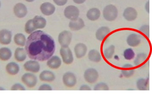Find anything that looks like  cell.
Here are the masks:
<instances>
[{
  "instance_id": "obj_24",
  "label": "cell",
  "mask_w": 152,
  "mask_h": 99,
  "mask_svg": "<svg viewBox=\"0 0 152 99\" xmlns=\"http://www.w3.org/2000/svg\"><path fill=\"white\" fill-rule=\"evenodd\" d=\"M88 58L90 61L97 63L101 61L102 56L101 53L99 51L93 49L89 52L88 53Z\"/></svg>"
},
{
  "instance_id": "obj_12",
  "label": "cell",
  "mask_w": 152,
  "mask_h": 99,
  "mask_svg": "<svg viewBox=\"0 0 152 99\" xmlns=\"http://www.w3.org/2000/svg\"><path fill=\"white\" fill-rule=\"evenodd\" d=\"M74 52L77 58H82L86 55L88 48L86 44L83 43L77 44L74 47Z\"/></svg>"
},
{
  "instance_id": "obj_18",
  "label": "cell",
  "mask_w": 152,
  "mask_h": 99,
  "mask_svg": "<svg viewBox=\"0 0 152 99\" xmlns=\"http://www.w3.org/2000/svg\"><path fill=\"white\" fill-rule=\"evenodd\" d=\"M110 28L106 26H103L97 29L96 33V37L98 41H102L110 33Z\"/></svg>"
},
{
  "instance_id": "obj_38",
  "label": "cell",
  "mask_w": 152,
  "mask_h": 99,
  "mask_svg": "<svg viewBox=\"0 0 152 99\" xmlns=\"http://www.w3.org/2000/svg\"><path fill=\"white\" fill-rule=\"evenodd\" d=\"M79 90L80 91H91V88L88 85L83 84L80 86Z\"/></svg>"
},
{
  "instance_id": "obj_14",
  "label": "cell",
  "mask_w": 152,
  "mask_h": 99,
  "mask_svg": "<svg viewBox=\"0 0 152 99\" xmlns=\"http://www.w3.org/2000/svg\"><path fill=\"white\" fill-rule=\"evenodd\" d=\"M123 16L125 20L128 21H134L137 17L138 13L134 8L129 7L126 8L124 11Z\"/></svg>"
},
{
  "instance_id": "obj_41",
  "label": "cell",
  "mask_w": 152,
  "mask_h": 99,
  "mask_svg": "<svg viewBox=\"0 0 152 99\" xmlns=\"http://www.w3.org/2000/svg\"><path fill=\"white\" fill-rule=\"evenodd\" d=\"M145 10L147 13H149V2L148 1L145 5Z\"/></svg>"
},
{
  "instance_id": "obj_39",
  "label": "cell",
  "mask_w": 152,
  "mask_h": 99,
  "mask_svg": "<svg viewBox=\"0 0 152 99\" xmlns=\"http://www.w3.org/2000/svg\"><path fill=\"white\" fill-rule=\"evenodd\" d=\"M134 66L133 65H132L131 64H129V63H127V64H124V65H123L122 67L124 69H129V68H133Z\"/></svg>"
},
{
  "instance_id": "obj_6",
  "label": "cell",
  "mask_w": 152,
  "mask_h": 99,
  "mask_svg": "<svg viewBox=\"0 0 152 99\" xmlns=\"http://www.w3.org/2000/svg\"><path fill=\"white\" fill-rule=\"evenodd\" d=\"M83 77L86 82L89 83H94L97 81L99 78V74L96 69L93 68H90L84 71Z\"/></svg>"
},
{
  "instance_id": "obj_2",
  "label": "cell",
  "mask_w": 152,
  "mask_h": 99,
  "mask_svg": "<svg viewBox=\"0 0 152 99\" xmlns=\"http://www.w3.org/2000/svg\"><path fill=\"white\" fill-rule=\"evenodd\" d=\"M103 15L106 20L112 22L115 20L118 16V9L114 5L112 4L107 5L103 10Z\"/></svg>"
},
{
  "instance_id": "obj_4",
  "label": "cell",
  "mask_w": 152,
  "mask_h": 99,
  "mask_svg": "<svg viewBox=\"0 0 152 99\" xmlns=\"http://www.w3.org/2000/svg\"><path fill=\"white\" fill-rule=\"evenodd\" d=\"M62 61L66 65L72 64L74 60L73 54L71 49L68 47H61L60 50Z\"/></svg>"
},
{
  "instance_id": "obj_13",
  "label": "cell",
  "mask_w": 152,
  "mask_h": 99,
  "mask_svg": "<svg viewBox=\"0 0 152 99\" xmlns=\"http://www.w3.org/2000/svg\"><path fill=\"white\" fill-rule=\"evenodd\" d=\"M41 11L45 16H50L56 11V7L50 2H46L42 3L40 7Z\"/></svg>"
},
{
  "instance_id": "obj_28",
  "label": "cell",
  "mask_w": 152,
  "mask_h": 99,
  "mask_svg": "<svg viewBox=\"0 0 152 99\" xmlns=\"http://www.w3.org/2000/svg\"><path fill=\"white\" fill-rule=\"evenodd\" d=\"M115 52V47L114 45H111L106 48L103 51V54L105 58L109 60L113 58Z\"/></svg>"
},
{
  "instance_id": "obj_27",
  "label": "cell",
  "mask_w": 152,
  "mask_h": 99,
  "mask_svg": "<svg viewBox=\"0 0 152 99\" xmlns=\"http://www.w3.org/2000/svg\"><path fill=\"white\" fill-rule=\"evenodd\" d=\"M148 86V79H145V78H139L137 80L136 83L137 88L140 91H145L147 90Z\"/></svg>"
},
{
  "instance_id": "obj_23",
  "label": "cell",
  "mask_w": 152,
  "mask_h": 99,
  "mask_svg": "<svg viewBox=\"0 0 152 99\" xmlns=\"http://www.w3.org/2000/svg\"><path fill=\"white\" fill-rule=\"evenodd\" d=\"M27 55L25 49L19 47L16 49L14 53L15 59L18 62L25 61L27 58Z\"/></svg>"
},
{
  "instance_id": "obj_32",
  "label": "cell",
  "mask_w": 152,
  "mask_h": 99,
  "mask_svg": "<svg viewBox=\"0 0 152 99\" xmlns=\"http://www.w3.org/2000/svg\"><path fill=\"white\" fill-rule=\"evenodd\" d=\"M93 90L95 91H108L109 88L106 83L100 82L98 83L94 86Z\"/></svg>"
},
{
  "instance_id": "obj_35",
  "label": "cell",
  "mask_w": 152,
  "mask_h": 99,
  "mask_svg": "<svg viewBox=\"0 0 152 99\" xmlns=\"http://www.w3.org/2000/svg\"><path fill=\"white\" fill-rule=\"evenodd\" d=\"M11 90L12 91H25L26 88L23 85L19 83H17L12 86L11 87Z\"/></svg>"
},
{
  "instance_id": "obj_10",
  "label": "cell",
  "mask_w": 152,
  "mask_h": 99,
  "mask_svg": "<svg viewBox=\"0 0 152 99\" xmlns=\"http://www.w3.org/2000/svg\"><path fill=\"white\" fill-rule=\"evenodd\" d=\"M27 8L26 5L22 3L16 4L14 7V13L15 16L19 18H24L27 15Z\"/></svg>"
},
{
  "instance_id": "obj_37",
  "label": "cell",
  "mask_w": 152,
  "mask_h": 99,
  "mask_svg": "<svg viewBox=\"0 0 152 99\" xmlns=\"http://www.w3.org/2000/svg\"><path fill=\"white\" fill-rule=\"evenodd\" d=\"M54 3L58 6H64L67 3L68 0H53Z\"/></svg>"
},
{
  "instance_id": "obj_29",
  "label": "cell",
  "mask_w": 152,
  "mask_h": 99,
  "mask_svg": "<svg viewBox=\"0 0 152 99\" xmlns=\"http://www.w3.org/2000/svg\"><path fill=\"white\" fill-rule=\"evenodd\" d=\"M148 58V55L144 52L138 53L136 56L134 61V64L135 66H139L143 64Z\"/></svg>"
},
{
  "instance_id": "obj_7",
  "label": "cell",
  "mask_w": 152,
  "mask_h": 99,
  "mask_svg": "<svg viewBox=\"0 0 152 99\" xmlns=\"http://www.w3.org/2000/svg\"><path fill=\"white\" fill-rule=\"evenodd\" d=\"M80 14V10L78 7L73 5L67 6L64 10L65 17L70 20L77 19L79 18Z\"/></svg>"
},
{
  "instance_id": "obj_42",
  "label": "cell",
  "mask_w": 152,
  "mask_h": 99,
  "mask_svg": "<svg viewBox=\"0 0 152 99\" xmlns=\"http://www.w3.org/2000/svg\"><path fill=\"white\" fill-rule=\"evenodd\" d=\"M26 1H27L28 2H33L35 0H25Z\"/></svg>"
},
{
  "instance_id": "obj_15",
  "label": "cell",
  "mask_w": 152,
  "mask_h": 99,
  "mask_svg": "<svg viewBox=\"0 0 152 99\" xmlns=\"http://www.w3.org/2000/svg\"><path fill=\"white\" fill-rule=\"evenodd\" d=\"M62 59L58 56H52L48 60L47 65L51 69H58L62 65Z\"/></svg>"
},
{
  "instance_id": "obj_22",
  "label": "cell",
  "mask_w": 152,
  "mask_h": 99,
  "mask_svg": "<svg viewBox=\"0 0 152 99\" xmlns=\"http://www.w3.org/2000/svg\"><path fill=\"white\" fill-rule=\"evenodd\" d=\"M6 69L8 74L11 75H15L19 73L20 68L16 62H10L7 64Z\"/></svg>"
},
{
  "instance_id": "obj_33",
  "label": "cell",
  "mask_w": 152,
  "mask_h": 99,
  "mask_svg": "<svg viewBox=\"0 0 152 99\" xmlns=\"http://www.w3.org/2000/svg\"><path fill=\"white\" fill-rule=\"evenodd\" d=\"M135 73L134 69H123L121 70V74L125 78H129L132 76Z\"/></svg>"
},
{
  "instance_id": "obj_36",
  "label": "cell",
  "mask_w": 152,
  "mask_h": 99,
  "mask_svg": "<svg viewBox=\"0 0 152 99\" xmlns=\"http://www.w3.org/2000/svg\"><path fill=\"white\" fill-rule=\"evenodd\" d=\"M52 89H53L51 86L50 85L48 84L45 83L41 85L39 87L38 90L39 91H51Z\"/></svg>"
},
{
  "instance_id": "obj_3",
  "label": "cell",
  "mask_w": 152,
  "mask_h": 99,
  "mask_svg": "<svg viewBox=\"0 0 152 99\" xmlns=\"http://www.w3.org/2000/svg\"><path fill=\"white\" fill-rule=\"evenodd\" d=\"M72 39V34L70 31L64 30L58 35V41L61 47H68Z\"/></svg>"
},
{
  "instance_id": "obj_17",
  "label": "cell",
  "mask_w": 152,
  "mask_h": 99,
  "mask_svg": "<svg viewBox=\"0 0 152 99\" xmlns=\"http://www.w3.org/2000/svg\"><path fill=\"white\" fill-rule=\"evenodd\" d=\"M127 44L131 47H136L141 43L140 36L136 33H132L128 35L126 40Z\"/></svg>"
},
{
  "instance_id": "obj_30",
  "label": "cell",
  "mask_w": 152,
  "mask_h": 99,
  "mask_svg": "<svg viewBox=\"0 0 152 99\" xmlns=\"http://www.w3.org/2000/svg\"><path fill=\"white\" fill-rule=\"evenodd\" d=\"M36 30V29L34 26L32 19L28 20L26 23L25 26V31L26 33L28 34H31Z\"/></svg>"
},
{
  "instance_id": "obj_5",
  "label": "cell",
  "mask_w": 152,
  "mask_h": 99,
  "mask_svg": "<svg viewBox=\"0 0 152 99\" xmlns=\"http://www.w3.org/2000/svg\"><path fill=\"white\" fill-rule=\"evenodd\" d=\"M22 82L29 88L34 87L38 83L37 76L32 73H26L21 78Z\"/></svg>"
},
{
  "instance_id": "obj_44",
  "label": "cell",
  "mask_w": 152,
  "mask_h": 99,
  "mask_svg": "<svg viewBox=\"0 0 152 99\" xmlns=\"http://www.w3.org/2000/svg\"><path fill=\"white\" fill-rule=\"evenodd\" d=\"M1 7V2L0 1V8Z\"/></svg>"
},
{
  "instance_id": "obj_21",
  "label": "cell",
  "mask_w": 152,
  "mask_h": 99,
  "mask_svg": "<svg viewBox=\"0 0 152 99\" xmlns=\"http://www.w3.org/2000/svg\"><path fill=\"white\" fill-rule=\"evenodd\" d=\"M32 19L34 26L36 30L43 29L47 25V20L41 16H35Z\"/></svg>"
},
{
  "instance_id": "obj_43",
  "label": "cell",
  "mask_w": 152,
  "mask_h": 99,
  "mask_svg": "<svg viewBox=\"0 0 152 99\" xmlns=\"http://www.w3.org/2000/svg\"><path fill=\"white\" fill-rule=\"evenodd\" d=\"M3 90H5V88L2 86H0V91H3Z\"/></svg>"
},
{
  "instance_id": "obj_40",
  "label": "cell",
  "mask_w": 152,
  "mask_h": 99,
  "mask_svg": "<svg viewBox=\"0 0 152 99\" xmlns=\"http://www.w3.org/2000/svg\"><path fill=\"white\" fill-rule=\"evenodd\" d=\"M86 0H73L74 3L77 4H82L85 2Z\"/></svg>"
},
{
  "instance_id": "obj_25",
  "label": "cell",
  "mask_w": 152,
  "mask_h": 99,
  "mask_svg": "<svg viewBox=\"0 0 152 99\" xmlns=\"http://www.w3.org/2000/svg\"><path fill=\"white\" fill-rule=\"evenodd\" d=\"M12 52L7 47L0 48V60L2 61H7L11 58Z\"/></svg>"
},
{
  "instance_id": "obj_26",
  "label": "cell",
  "mask_w": 152,
  "mask_h": 99,
  "mask_svg": "<svg viewBox=\"0 0 152 99\" xmlns=\"http://www.w3.org/2000/svg\"><path fill=\"white\" fill-rule=\"evenodd\" d=\"M14 41L15 44L21 47L25 46L26 43V38L23 34L18 33L14 36Z\"/></svg>"
},
{
  "instance_id": "obj_8",
  "label": "cell",
  "mask_w": 152,
  "mask_h": 99,
  "mask_svg": "<svg viewBox=\"0 0 152 99\" xmlns=\"http://www.w3.org/2000/svg\"><path fill=\"white\" fill-rule=\"evenodd\" d=\"M63 82L66 87L72 88L75 86L77 83V78L73 72L68 71L64 74L63 76Z\"/></svg>"
},
{
  "instance_id": "obj_19",
  "label": "cell",
  "mask_w": 152,
  "mask_h": 99,
  "mask_svg": "<svg viewBox=\"0 0 152 99\" xmlns=\"http://www.w3.org/2000/svg\"><path fill=\"white\" fill-rule=\"evenodd\" d=\"M39 79L43 82H51L56 79L55 74L50 70H43L40 74Z\"/></svg>"
},
{
  "instance_id": "obj_34",
  "label": "cell",
  "mask_w": 152,
  "mask_h": 99,
  "mask_svg": "<svg viewBox=\"0 0 152 99\" xmlns=\"http://www.w3.org/2000/svg\"><path fill=\"white\" fill-rule=\"evenodd\" d=\"M140 31L142 33L149 37V27L148 25H144L142 26L139 29Z\"/></svg>"
},
{
  "instance_id": "obj_31",
  "label": "cell",
  "mask_w": 152,
  "mask_h": 99,
  "mask_svg": "<svg viewBox=\"0 0 152 99\" xmlns=\"http://www.w3.org/2000/svg\"><path fill=\"white\" fill-rule=\"evenodd\" d=\"M124 57L127 60H132L134 58L135 53L132 48L126 49L124 52Z\"/></svg>"
},
{
  "instance_id": "obj_9",
  "label": "cell",
  "mask_w": 152,
  "mask_h": 99,
  "mask_svg": "<svg viewBox=\"0 0 152 99\" xmlns=\"http://www.w3.org/2000/svg\"><path fill=\"white\" fill-rule=\"evenodd\" d=\"M23 66L26 71L31 73H38L40 70L39 63L37 61L34 60L27 61L24 64Z\"/></svg>"
},
{
  "instance_id": "obj_16",
  "label": "cell",
  "mask_w": 152,
  "mask_h": 99,
  "mask_svg": "<svg viewBox=\"0 0 152 99\" xmlns=\"http://www.w3.org/2000/svg\"><path fill=\"white\" fill-rule=\"evenodd\" d=\"M68 26L70 29L72 31H79L85 27V23L82 18H78L75 20H71Z\"/></svg>"
},
{
  "instance_id": "obj_1",
  "label": "cell",
  "mask_w": 152,
  "mask_h": 99,
  "mask_svg": "<svg viewBox=\"0 0 152 99\" xmlns=\"http://www.w3.org/2000/svg\"><path fill=\"white\" fill-rule=\"evenodd\" d=\"M56 49L55 41L50 35L41 30H37L26 39L25 49L30 59L43 61L53 56Z\"/></svg>"
},
{
  "instance_id": "obj_11",
  "label": "cell",
  "mask_w": 152,
  "mask_h": 99,
  "mask_svg": "<svg viewBox=\"0 0 152 99\" xmlns=\"http://www.w3.org/2000/svg\"><path fill=\"white\" fill-rule=\"evenodd\" d=\"M12 34L11 32L7 29L0 31V43L3 45H8L12 41Z\"/></svg>"
},
{
  "instance_id": "obj_20",
  "label": "cell",
  "mask_w": 152,
  "mask_h": 99,
  "mask_svg": "<svg viewBox=\"0 0 152 99\" xmlns=\"http://www.w3.org/2000/svg\"><path fill=\"white\" fill-rule=\"evenodd\" d=\"M101 16V12L97 8H92L87 11L86 16L87 18L91 21L98 20Z\"/></svg>"
}]
</instances>
